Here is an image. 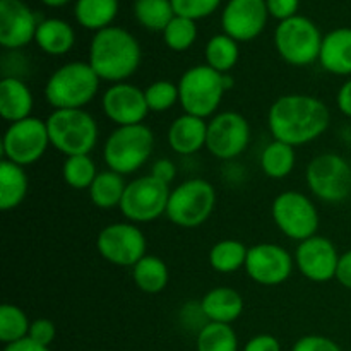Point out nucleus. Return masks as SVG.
Returning a JSON list of instances; mask_svg holds the SVG:
<instances>
[{"mask_svg":"<svg viewBox=\"0 0 351 351\" xmlns=\"http://www.w3.org/2000/svg\"><path fill=\"white\" fill-rule=\"evenodd\" d=\"M329 125L328 105L312 95H283L274 99L267 112V127L274 139L293 147L319 139Z\"/></svg>","mask_w":351,"mask_h":351,"instance_id":"obj_1","label":"nucleus"},{"mask_svg":"<svg viewBox=\"0 0 351 351\" xmlns=\"http://www.w3.org/2000/svg\"><path fill=\"white\" fill-rule=\"evenodd\" d=\"M143 58L139 41L119 26L98 31L89 43V65L101 81L125 82L137 72Z\"/></svg>","mask_w":351,"mask_h":351,"instance_id":"obj_2","label":"nucleus"},{"mask_svg":"<svg viewBox=\"0 0 351 351\" xmlns=\"http://www.w3.org/2000/svg\"><path fill=\"white\" fill-rule=\"evenodd\" d=\"M99 82L89 62H69L47 79L45 99L53 110L84 108L98 95Z\"/></svg>","mask_w":351,"mask_h":351,"instance_id":"obj_3","label":"nucleus"},{"mask_svg":"<svg viewBox=\"0 0 351 351\" xmlns=\"http://www.w3.org/2000/svg\"><path fill=\"white\" fill-rule=\"evenodd\" d=\"M50 144L65 158L91 154L98 143V123L84 108L53 110L47 119Z\"/></svg>","mask_w":351,"mask_h":351,"instance_id":"obj_4","label":"nucleus"},{"mask_svg":"<svg viewBox=\"0 0 351 351\" xmlns=\"http://www.w3.org/2000/svg\"><path fill=\"white\" fill-rule=\"evenodd\" d=\"M154 149V134L144 123L117 127L105 141L103 160L108 170L130 175L147 163Z\"/></svg>","mask_w":351,"mask_h":351,"instance_id":"obj_5","label":"nucleus"},{"mask_svg":"<svg viewBox=\"0 0 351 351\" xmlns=\"http://www.w3.org/2000/svg\"><path fill=\"white\" fill-rule=\"evenodd\" d=\"M226 93L223 74L209 65H194L182 74L178 81V96L184 113L208 119L215 115Z\"/></svg>","mask_w":351,"mask_h":351,"instance_id":"obj_6","label":"nucleus"},{"mask_svg":"<svg viewBox=\"0 0 351 351\" xmlns=\"http://www.w3.org/2000/svg\"><path fill=\"white\" fill-rule=\"evenodd\" d=\"M322 34L317 24L305 16L281 21L274 31V47L280 57L293 67H307L319 62Z\"/></svg>","mask_w":351,"mask_h":351,"instance_id":"obj_7","label":"nucleus"},{"mask_svg":"<svg viewBox=\"0 0 351 351\" xmlns=\"http://www.w3.org/2000/svg\"><path fill=\"white\" fill-rule=\"evenodd\" d=\"M216 206V191L204 178H189L170 192L167 218L180 228H197L209 219Z\"/></svg>","mask_w":351,"mask_h":351,"instance_id":"obj_8","label":"nucleus"},{"mask_svg":"<svg viewBox=\"0 0 351 351\" xmlns=\"http://www.w3.org/2000/svg\"><path fill=\"white\" fill-rule=\"evenodd\" d=\"M305 180L315 197L338 204L351 194V165L336 153L319 154L307 165Z\"/></svg>","mask_w":351,"mask_h":351,"instance_id":"obj_9","label":"nucleus"},{"mask_svg":"<svg viewBox=\"0 0 351 351\" xmlns=\"http://www.w3.org/2000/svg\"><path fill=\"white\" fill-rule=\"evenodd\" d=\"M50 144L47 120L29 117L9 123L2 137V160L12 161L19 167H29L40 161Z\"/></svg>","mask_w":351,"mask_h":351,"instance_id":"obj_10","label":"nucleus"},{"mask_svg":"<svg viewBox=\"0 0 351 351\" xmlns=\"http://www.w3.org/2000/svg\"><path fill=\"white\" fill-rule=\"evenodd\" d=\"M274 225L285 237L297 242L317 235L319 213L311 197L298 191H287L276 195L271 206Z\"/></svg>","mask_w":351,"mask_h":351,"instance_id":"obj_11","label":"nucleus"},{"mask_svg":"<svg viewBox=\"0 0 351 351\" xmlns=\"http://www.w3.org/2000/svg\"><path fill=\"white\" fill-rule=\"evenodd\" d=\"M170 185L163 184L153 175L134 178L123 192L120 211L130 223H151L167 215Z\"/></svg>","mask_w":351,"mask_h":351,"instance_id":"obj_12","label":"nucleus"},{"mask_svg":"<svg viewBox=\"0 0 351 351\" xmlns=\"http://www.w3.org/2000/svg\"><path fill=\"white\" fill-rule=\"evenodd\" d=\"M96 249L99 256L113 266L134 267L147 256V240L136 223H112L98 233Z\"/></svg>","mask_w":351,"mask_h":351,"instance_id":"obj_13","label":"nucleus"},{"mask_svg":"<svg viewBox=\"0 0 351 351\" xmlns=\"http://www.w3.org/2000/svg\"><path fill=\"white\" fill-rule=\"evenodd\" d=\"M250 144V125L239 112H221L208 122L206 149L223 161L239 158Z\"/></svg>","mask_w":351,"mask_h":351,"instance_id":"obj_14","label":"nucleus"},{"mask_svg":"<svg viewBox=\"0 0 351 351\" xmlns=\"http://www.w3.org/2000/svg\"><path fill=\"white\" fill-rule=\"evenodd\" d=\"M295 257L276 243H257L247 252L245 271L261 287H278L293 273Z\"/></svg>","mask_w":351,"mask_h":351,"instance_id":"obj_15","label":"nucleus"},{"mask_svg":"<svg viewBox=\"0 0 351 351\" xmlns=\"http://www.w3.org/2000/svg\"><path fill=\"white\" fill-rule=\"evenodd\" d=\"M267 19L266 0H228L221 12L223 33L239 43L252 41L266 29Z\"/></svg>","mask_w":351,"mask_h":351,"instance_id":"obj_16","label":"nucleus"},{"mask_svg":"<svg viewBox=\"0 0 351 351\" xmlns=\"http://www.w3.org/2000/svg\"><path fill=\"white\" fill-rule=\"evenodd\" d=\"M101 108L106 119L117 127L143 123L149 113L144 89L130 82L112 84L101 96Z\"/></svg>","mask_w":351,"mask_h":351,"instance_id":"obj_17","label":"nucleus"},{"mask_svg":"<svg viewBox=\"0 0 351 351\" xmlns=\"http://www.w3.org/2000/svg\"><path fill=\"white\" fill-rule=\"evenodd\" d=\"M339 254L336 245L329 239L314 235L298 242L295 250V264L307 280L314 283H326L336 278Z\"/></svg>","mask_w":351,"mask_h":351,"instance_id":"obj_18","label":"nucleus"},{"mask_svg":"<svg viewBox=\"0 0 351 351\" xmlns=\"http://www.w3.org/2000/svg\"><path fill=\"white\" fill-rule=\"evenodd\" d=\"M38 16L23 0H0V45L5 50H21L36 36Z\"/></svg>","mask_w":351,"mask_h":351,"instance_id":"obj_19","label":"nucleus"},{"mask_svg":"<svg viewBox=\"0 0 351 351\" xmlns=\"http://www.w3.org/2000/svg\"><path fill=\"white\" fill-rule=\"evenodd\" d=\"M208 139V122L199 117L184 115L177 117L168 129V144L171 151L180 156H192L206 147Z\"/></svg>","mask_w":351,"mask_h":351,"instance_id":"obj_20","label":"nucleus"},{"mask_svg":"<svg viewBox=\"0 0 351 351\" xmlns=\"http://www.w3.org/2000/svg\"><path fill=\"white\" fill-rule=\"evenodd\" d=\"M319 64L332 75H351V27H336L322 38Z\"/></svg>","mask_w":351,"mask_h":351,"instance_id":"obj_21","label":"nucleus"},{"mask_svg":"<svg viewBox=\"0 0 351 351\" xmlns=\"http://www.w3.org/2000/svg\"><path fill=\"white\" fill-rule=\"evenodd\" d=\"M34 96L24 79L2 77L0 81V115L14 123L33 117Z\"/></svg>","mask_w":351,"mask_h":351,"instance_id":"obj_22","label":"nucleus"},{"mask_svg":"<svg viewBox=\"0 0 351 351\" xmlns=\"http://www.w3.org/2000/svg\"><path fill=\"white\" fill-rule=\"evenodd\" d=\"M201 307L209 322L232 324L242 315L245 305L239 291L228 287H218L201 298Z\"/></svg>","mask_w":351,"mask_h":351,"instance_id":"obj_23","label":"nucleus"},{"mask_svg":"<svg viewBox=\"0 0 351 351\" xmlns=\"http://www.w3.org/2000/svg\"><path fill=\"white\" fill-rule=\"evenodd\" d=\"M34 43L47 55L62 57L74 48L75 33L67 21L50 17V19H43L38 24Z\"/></svg>","mask_w":351,"mask_h":351,"instance_id":"obj_24","label":"nucleus"},{"mask_svg":"<svg viewBox=\"0 0 351 351\" xmlns=\"http://www.w3.org/2000/svg\"><path fill=\"white\" fill-rule=\"evenodd\" d=\"M29 180L24 167L2 160L0 163V209L12 211L19 208L27 195Z\"/></svg>","mask_w":351,"mask_h":351,"instance_id":"obj_25","label":"nucleus"},{"mask_svg":"<svg viewBox=\"0 0 351 351\" xmlns=\"http://www.w3.org/2000/svg\"><path fill=\"white\" fill-rule=\"evenodd\" d=\"M119 14V0H77L74 5L75 21L84 29L98 31L112 26Z\"/></svg>","mask_w":351,"mask_h":351,"instance_id":"obj_26","label":"nucleus"},{"mask_svg":"<svg viewBox=\"0 0 351 351\" xmlns=\"http://www.w3.org/2000/svg\"><path fill=\"white\" fill-rule=\"evenodd\" d=\"M125 187L127 182L123 180V175L117 173L113 170L99 171L91 187L88 189L89 199L99 209L120 208Z\"/></svg>","mask_w":351,"mask_h":351,"instance_id":"obj_27","label":"nucleus"},{"mask_svg":"<svg viewBox=\"0 0 351 351\" xmlns=\"http://www.w3.org/2000/svg\"><path fill=\"white\" fill-rule=\"evenodd\" d=\"M132 280L141 291L156 295L167 288L170 273H168V266L163 259L147 254L132 267Z\"/></svg>","mask_w":351,"mask_h":351,"instance_id":"obj_28","label":"nucleus"},{"mask_svg":"<svg viewBox=\"0 0 351 351\" xmlns=\"http://www.w3.org/2000/svg\"><path fill=\"white\" fill-rule=\"evenodd\" d=\"M295 163H297L295 147L281 141L274 139L261 153V168L266 177L274 178V180L288 177L293 171Z\"/></svg>","mask_w":351,"mask_h":351,"instance_id":"obj_29","label":"nucleus"},{"mask_svg":"<svg viewBox=\"0 0 351 351\" xmlns=\"http://www.w3.org/2000/svg\"><path fill=\"white\" fill-rule=\"evenodd\" d=\"M206 65L218 71L219 74H230L240 58L239 41L230 38L228 34H215L209 38L204 48Z\"/></svg>","mask_w":351,"mask_h":351,"instance_id":"obj_30","label":"nucleus"},{"mask_svg":"<svg viewBox=\"0 0 351 351\" xmlns=\"http://www.w3.org/2000/svg\"><path fill=\"white\" fill-rule=\"evenodd\" d=\"M249 249L240 240H219L209 250V266L221 274L237 273L240 267H245Z\"/></svg>","mask_w":351,"mask_h":351,"instance_id":"obj_31","label":"nucleus"},{"mask_svg":"<svg viewBox=\"0 0 351 351\" xmlns=\"http://www.w3.org/2000/svg\"><path fill=\"white\" fill-rule=\"evenodd\" d=\"M134 16L147 31H161L175 17L171 0H134Z\"/></svg>","mask_w":351,"mask_h":351,"instance_id":"obj_32","label":"nucleus"},{"mask_svg":"<svg viewBox=\"0 0 351 351\" xmlns=\"http://www.w3.org/2000/svg\"><path fill=\"white\" fill-rule=\"evenodd\" d=\"M197 351H239V338L232 324L208 322L197 332Z\"/></svg>","mask_w":351,"mask_h":351,"instance_id":"obj_33","label":"nucleus"},{"mask_svg":"<svg viewBox=\"0 0 351 351\" xmlns=\"http://www.w3.org/2000/svg\"><path fill=\"white\" fill-rule=\"evenodd\" d=\"M99 171L96 170L95 160L89 154L65 158L64 167H62V178L69 187L75 189V191L91 187Z\"/></svg>","mask_w":351,"mask_h":351,"instance_id":"obj_34","label":"nucleus"},{"mask_svg":"<svg viewBox=\"0 0 351 351\" xmlns=\"http://www.w3.org/2000/svg\"><path fill=\"white\" fill-rule=\"evenodd\" d=\"M29 328L31 322L23 308L14 304H3L0 307V341L3 345L27 338Z\"/></svg>","mask_w":351,"mask_h":351,"instance_id":"obj_35","label":"nucleus"},{"mask_svg":"<svg viewBox=\"0 0 351 351\" xmlns=\"http://www.w3.org/2000/svg\"><path fill=\"white\" fill-rule=\"evenodd\" d=\"M195 40H197V24L187 17L175 16L163 31L165 45L173 51L189 50Z\"/></svg>","mask_w":351,"mask_h":351,"instance_id":"obj_36","label":"nucleus"},{"mask_svg":"<svg viewBox=\"0 0 351 351\" xmlns=\"http://www.w3.org/2000/svg\"><path fill=\"white\" fill-rule=\"evenodd\" d=\"M144 95H146L147 108H149V112L154 113L168 112V110H171L178 101H180V96H178V84L167 81V79H160V81L151 82V84L144 89Z\"/></svg>","mask_w":351,"mask_h":351,"instance_id":"obj_37","label":"nucleus"},{"mask_svg":"<svg viewBox=\"0 0 351 351\" xmlns=\"http://www.w3.org/2000/svg\"><path fill=\"white\" fill-rule=\"evenodd\" d=\"M221 0H171L175 16L197 21L209 17L218 10Z\"/></svg>","mask_w":351,"mask_h":351,"instance_id":"obj_38","label":"nucleus"},{"mask_svg":"<svg viewBox=\"0 0 351 351\" xmlns=\"http://www.w3.org/2000/svg\"><path fill=\"white\" fill-rule=\"evenodd\" d=\"M291 351H343L336 341L331 338L319 335H308L298 339Z\"/></svg>","mask_w":351,"mask_h":351,"instance_id":"obj_39","label":"nucleus"},{"mask_svg":"<svg viewBox=\"0 0 351 351\" xmlns=\"http://www.w3.org/2000/svg\"><path fill=\"white\" fill-rule=\"evenodd\" d=\"M55 336H57V328H55L50 319H36V321L31 322L27 338H31L33 341L40 343L43 346H50L53 343Z\"/></svg>","mask_w":351,"mask_h":351,"instance_id":"obj_40","label":"nucleus"},{"mask_svg":"<svg viewBox=\"0 0 351 351\" xmlns=\"http://www.w3.org/2000/svg\"><path fill=\"white\" fill-rule=\"evenodd\" d=\"M267 10L269 16L274 17L281 23L290 17L298 16V7H300V0H266Z\"/></svg>","mask_w":351,"mask_h":351,"instance_id":"obj_41","label":"nucleus"},{"mask_svg":"<svg viewBox=\"0 0 351 351\" xmlns=\"http://www.w3.org/2000/svg\"><path fill=\"white\" fill-rule=\"evenodd\" d=\"M149 175H153L154 178H158L163 184L170 185L175 180V175H177V167L168 158H160V160H156L153 163Z\"/></svg>","mask_w":351,"mask_h":351,"instance_id":"obj_42","label":"nucleus"},{"mask_svg":"<svg viewBox=\"0 0 351 351\" xmlns=\"http://www.w3.org/2000/svg\"><path fill=\"white\" fill-rule=\"evenodd\" d=\"M243 351H281V345L274 336L257 335L245 345Z\"/></svg>","mask_w":351,"mask_h":351,"instance_id":"obj_43","label":"nucleus"},{"mask_svg":"<svg viewBox=\"0 0 351 351\" xmlns=\"http://www.w3.org/2000/svg\"><path fill=\"white\" fill-rule=\"evenodd\" d=\"M336 280L339 285L351 290V250L339 256L338 271H336Z\"/></svg>","mask_w":351,"mask_h":351,"instance_id":"obj_44","label":"nucleus"},{"mask_svg":"<svg viewBox=\"0 0 351 351\" xmlns=\"http://www.w3.org/2000/svg\"><path fill=\"white\" fill-rule=\"evenodd\" d=\"M336 105L343 115L351 119V77L343 82V86L339 88L338 95H336Z\"/></svg>","mask_w":351,"mask_h":351,"instance_id":"obj_45","label":"nucleus"},{"mask_svg":"<svg viewBox=\"0 0 351 351\" xmlns=\"http://www.w3.org/2000/svg\"><path fill=\"white\" fill-rule=\"evenodd\" d=\"M3 351H50V348H48V346L40 345V343L33 341L31 338H24V339H21V341L5 345Z\"/></svg>","mask_w":351,"mask_h":351,"instance_id":"obj_46","label":"nucleus"},{"mask_svg":"<svg viewBox=\"0 0 351 351\" xmlns=\"http://www.w3.org/2000/svg\"><path fill=\"white\" fill-rule=\"evenodd\" d=\"M41 2L48 7H64L65 3H69L71 0H41Z\"/></svg>","mask_w":351,"mask_h":351,"instance_id":"obj_47","label":"nucleus"},{"mask_svg":"<svg viewBox=\"0 0 351 351\" xmlns=\"http://www.w3.org/2000/svg\"><path fill=\"white\" fill-rule=\"evenodd\" d=\"M223 84H225V89L228 91V89L233 88L235 81H233V77L230 74H223Z\"/></svg>","mask_w":351,"mask_h":351,"instance_id":"obj_48","label":"nucleus"}]
</instances>
